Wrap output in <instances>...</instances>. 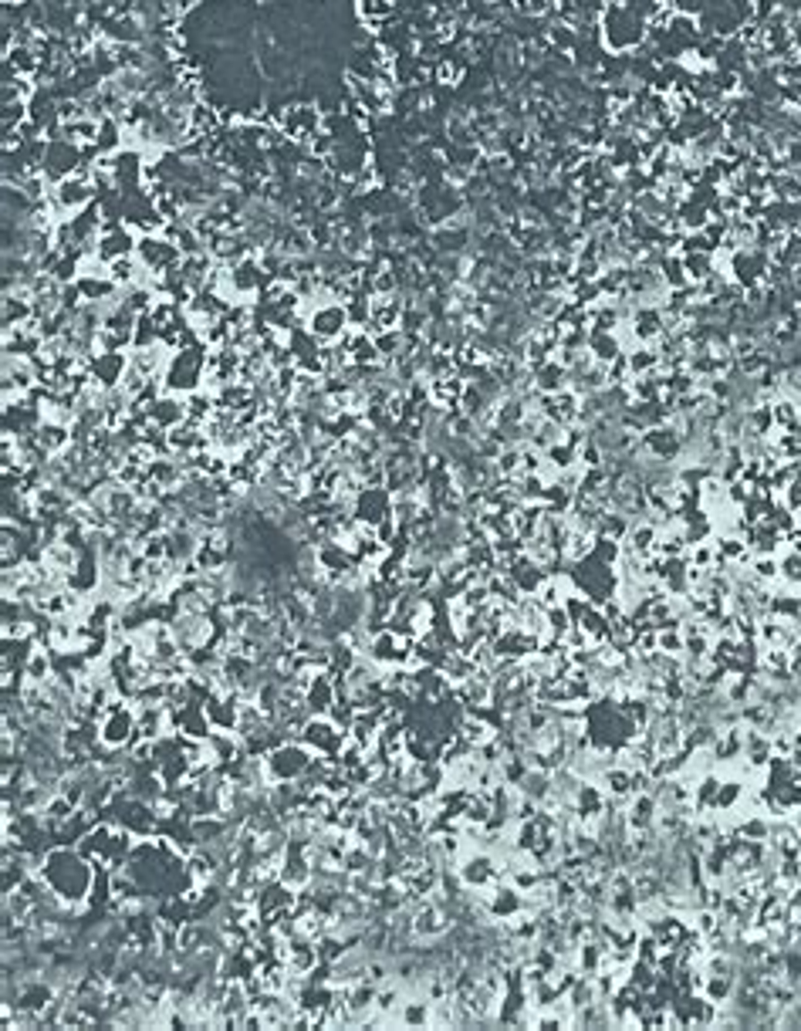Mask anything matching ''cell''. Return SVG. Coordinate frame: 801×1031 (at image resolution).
Masks as SVG:
<instances>
[{
  "instance_id": "1",
  "label": "cell",
  "mask_w": 801,
  "mask_h": 1031,
  "mask_svg": "<svg viewBox=\"0 0 801 1031\" xmlns=\"http://www.w3.org/2000/svg\"><path fill=\"white\" fill-rule=\"evenodd\" d=\"M78 163H81V153H78V146L72 139H51L41 149V173L47 180H55V183L68 180L78 170Z\"/></svg>"
},
{
  "instance_id": "2",
  "label": "cell",
  "mask_w": 801,
  "mask_h": 1031,
  "mask_svg": "<svg viewBox=\"0 0 801 1031\" xmlns=\"http://www.w3.org/2000/svg\"><path fill=\"white\" fill-rule=\"evenodd\" d=\"M345 325H349V311L341 308V305H335V301H318L308 318V332L315 339L332 342L345 335Z\"/></svg>"
},
{
  "instance_id": "3",
  "label": "cell",
  "mask_w": 801,
  "mask_h": 1031,
  "mask_svg": "<svg viewBox=\"0 0 801 1031\" xmlns=\"http://www.w3.org/2000/svg\"><path fill=\"white\" fill-rule=\"evenodd\" d=\"M51 200H55V210H62V214L81 210V207L92 203V183H85L81 176H68V180H62V183L55 186Z\"/></svg>"
},
{
  "instance_id": "4",
  "label": "cell",
  "mask_w": 801,
  "mask_h": 1031,
  "mask_svg": "<svg viewBox=\"0 0 801 1031\" xmlns=\"http://www.w3.org/2000/svg\"><path fill=\"white\" fill-rule=\"evenodd\" d=\"M139 247V241L132 237V233L125 231V227H112V231H105L102 237H98V247H95V258L98 261H119V258H129L132 250Z\"/></svg>"
}]
</instances>
